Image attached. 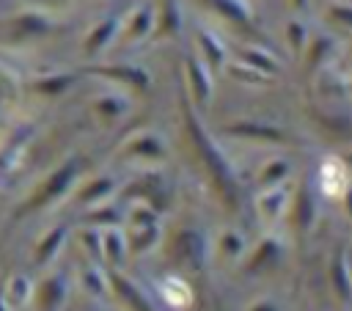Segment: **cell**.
<instances>
[{"mask_svg":"<svg viewBox=\"0 0 352 311\" xmlns=\"http://www.w3.org/2000/svg\"><path fill=\"white\" fill-rule=\"evenodd\" d=\"M77 173H80V160L77 157H69V160H63L50 176H44V182L19 204V209H16V217H22V215H30V212H38V209H44V206H50L52 201H58L69 187H72V182L77 179Z\"/></svg>","mask_w":352,"mask_h":311,"instance_id":"1","label":"cell"},{"mask_svg":"<svg viewBox=\"0 0 352 311\" xmlns=\"http://www.w3.org/2000/svg\"><path fill=\"white\" fill-rule=\"evenodd\" d=\"M66 292H69V286H66V275L63 272L47 275L33 292V297L38 303V311H60V305L66 300Z\"/></svg>","mask_w":352,"mask_h":311,"instance_id":"2","label":"cell"},{"mask_svg":"<svg viewBox=\"0 0 352 311\" xmlns=\"http://www.w3.org/2000/svg\"><path fill=\"white\" fill-rule=\"evenodd\" d=\"M0 289H3V297H6L11 311H22L33 300V292H36L28 272H11L6 278V283H0Z\"/></svg>","mask_w":352,"mask_h":311,"instance_id":"3","label":"cell"},{"mask_svg":"<svg viewBox=\"0 0 352 311\" xmlns=\"http://www.w3.org/2000/svg\"><path fill=\"white\" fill-rule=\"evenodd\" d=\"M63 242H66V226H52V228H47L44 231V237L36 242V248H33V264L36 267H47L55 256H58V250L63 248Z\"/></svg>","mask_w":352,"mask_h":311,"instance_id":"4","label":"cell"},{"mask_svg":"<svg viewBox=\"0 0 352 311\" xmlns=\"http://www.w3.org/2000/svg\"><path fill=\"white\" fill-rule=\"evenodd\" d=\"M110 283H113V289L118 292V297H121L132 311H151L148 303H146V297L140 294V289H138L132 281H126V278L118 275V272H110Z\"/></svg>","mask_w":352,"mask_h":311,"instance_id":"5","label":"cell"},{"mask_svg":"<svg viewBox=\"0 0 352 311\" xmlns=\"http://www.w3.org/2000/svg\"><path fill=\"white\" fill-rule=\"evenodd\" d=\"M14 28H16V33H22V36H44V33H50L52 25H50L47 17L28 11V14H19V17L14 19Z\"/></svg>","mask_w":352,"mask_h":311,"instance_id":"6","label":"cell"},{"mask_svg":"<svg viewBox=\"0 0 352 311\" xmlns=\"http://www.w3.org/2000/svg\"><path fill=\"white\" fill-rule=\"evenodd\" d=\"M72 83H74V74H47L33 83V91L41 96H60Z\"/></svg>","mask_w":352,"mask_h":311,"instance_id":"7","label":"cell"},{"mask_svg":"<svg viewBox=\"0 0 352 311\" xmlns=\"http://www.w3.org/2000/svg\"><path fill=\"white\" fill-rule=\"evenodd\" d=\"M96 74H107V77L124 80V83L138 85V88H146V85H148L146 72H143V69H135V66H102V69H96Z\"/></svg>","mask_w":352,"mask_h":311,"instance_id":"8","label":"cell"},{"mask_svg":"<svg viewBox=\"0 0 352 311\" xmlns=\"http://www.w3.org/2000/svg\"><path fill=\"white\" fill-rule=\"evenodd\" d=\"M116 28H118V22H116V19H104V22H99V25L91 30V36L85 39V52H88V55H96V52H99V50L113 39Z\"/></svg>","mask_w":352,"mask_h":311,"instance_id":"9","label":"cell"},{"mask_svg":"<svg viewBox=\"0 0 352 311\" xmlns=\"http://www.w3.org/2000/svg\"><path fill=\"white\" fill-rule=\"evenodd\" d=\"M110 190H113V179L99 176V179H91V182L77 193V201H80V204H99Z\"/></svg>","mask_w":352,"mask_h":311,"instance_id":"10","label":"cell"},{"mask_svg":"<svg viewBox=\"0 0 352 311\" xmlns=\"http://www.w3.org/2000/svg\"><path fill=\"white\" fill-rule=\"evenodd\" d=\"M187 72H190V83H192L195 99L206 102V99H209V77H206L204 66H201L195 58H190V61H187Z\"/></svg>","mask_w":352,"mask_h":311,"instance_id":"11","label":"cell"},{"mask_svg":"<svg viewBox=\"0 0 352 311\" xmlns=\"http://www.w3.org/2000/svg\"><path fill=\"white\" fill-rule=\"evenodd\" d=\"M102 256H107L113 264H121V259H124V237L116 228L102 234Z\"/></svg>","mask_w":352,"mask_h":311,"instance_id":"12","label":"cell"},{"mask_svg":"<svg viewBox=\"0 0 352 311\" xmlns=\"http://www.w3.org/2000/svg\"><path fill=\"white\" fill-rule=\"evenodd\" d=\"M220 14H226L228 19H234V22H242V25H248V11H245V6L239 3V0H209Z\"/></svg>","mask_w":352,"mask_h":311,"instance_id":"13","label":"cell"},{"mask_svg":"<svg viewBox=\"0 0 352 311\" xmlns=\"http://www.w3.org/2000/svg\"><path fill=\"white\" fill-rule=\"evenodd\" d=\"M234 135H253V138H270V140H278L280 132L272 129V127H258V124H234L231 127Z\"/></svg>","mask_w":352,"mask_h":311,"instance_id":"14","label":"cell"},{"mask_svg":"<svg viewBox=\"0 0 352 311\" xmlns=\"http://www.w3.org/2000/svg\"><path fill=\"white\" fill-rule=\"evenodd\" d=\"M148 30H151V8L143 6V8L132 17V22H129V33H132L135 39H140V36H146Z\"/></svg>","mask_w":352,"mask_h":311,"instance_id":"15","label":"cell"},{"mask_svg":"<svg viewBox=\"0 0 352 311\" xmlns=\"http://www.w3.org/2000/svg\"><path fill=\"white\" fill-rule=\"evenodd\" d=\"M129 151H132V154H143V157H157V154H162V146H160L157 138L143 135V138H138V140L129 146Z\"/></svg>","mask_w":352,"mask_h":311,"instance_id":"16","label":"cell"},{"mask_svg":"<svg viewBox=\"0 0 352 311\" xmlns=\"http://www.w3.org/2000/svg\"><path fill=\"white\" fill-rule=\"evenodd\" d=\"M96 113H99L102 118H116V116L124 113V102L116 99V96H102V99L96 102Z\"/></svg>","mask_w":352,"mask_h":311,"instance_id":"17","label":"cell"},{"mask_svg":"<svg viewBox=\"0 0 352 311\" xmlns=\"http://www.w3.org/2000/svg\"><path fill=\"white\" fill-rule=\"evenodd\" d=\"M82 283H85V289L94 292V294H102V292H104V278H102V272H99L96 267H88V270L82 272Z\"/></svg>","mask_w":352,"mask_h":311,"instance_id":"18","label":"cell"},{"mask_svg":"<svg viewBox=\"0 0 352 311\" xmlns=\"http://www.w3.org/2000/svg\"><path fill=\"white\" fill-rule=\"evenodd\" d=\"M201 47H204V52H206V58H209L212 63H220V61H223V47H220L206 30L201 33Z\"/></svg>","mask_w":352,"mask_h":311,"instance_id":"19","label":"cell"},{"mask_svg":"<svg viewBox=\"0 0 352 311\" xmlns=\"http://www.w3.org/2000/svg\"><path fill=\"white\" fill-rule=\"evenodd\" d=\"M138 234H135V239H132V250H146L151 242H154V237H157V228L154 226H146V228H135Z\"/></svg>","mask_w":352,"mask_h":311,"instance_id":"20","label":"cell"},{"mask_svg":"<svg viewBox=\"0 0 352 311\" xmlns=\"http://www.w3.org/2000/svg\"><path fill=\"white\" fill-rule=\"evenodd\" d=\"M82 245L88 248V253H91L94 259H102V234H99L96 228L82 231Z\"/></svg>","mask_w":352,"mask_h":311,"instance_id":"21","label":"cell"},{"mask_svg":"<svg viewBox=\"0 0 352 311\" xmlns=\"http://www.w3.org/2000/svg\"><path fill=\"white\" fill-rule=\"evenodd\" d=\"M245 61L253 63V66L261 69V72H275V61L267 58V55H258V50H245Z\"/></svg>","mask_w":352,"mask_h":311,"instance_id":"22","label":"cell"},{"mask_svg":"<svg viewBox=\"0 0 352 311\" xmlns=\"http://www.w3.org/2000/svg\"><path fill=\"white\" fill-rule=\"evenodd\" d=\"M179 28V14L173 0H165V17H162V33H173Z\"/></svg>","mask_w":352,"mask_h":311,"instance_id":"23","label":"cell"},{"mask_svg":"<svg viewBox=\"0 0 352 311\" xmlns=\"http://www.w3.org/2000/svg\"><path fill=\"white\" fill-rule=\"evenodd\" d=\"M88 220H91V223H116L118 215H116V209H94V212L88 215Z\"/></svg>","mask_w":352,"mask_h":311,"instance_id":"24","label":"cell"},{"mask_svg":"<svg viewBox=\"0 0 352 311\" xmlns=\"http://www.w3.org/2000/svg\"><path fill=\"white\" fill-rule=\"evenodd\" d=\"M333 278H336V283H338V292L346 297V278H344V261H341V256L336 259V267H333Z\"/></svg>","mask_w":352,"mask_h":311,"instance_id":"25","label":"cell"},{"mask_svg":"<svg viewBox=\"0 0 352 311\" xmlns=\"http://www.w3.org/2000/svg\"><path fill=\"white\" fill-rule=\"evenodd\" d=\"M333 17L341 19L344 25H352V8H346V6H333Z\"/></svg>","mask_w":352,"mask_h":311,"instance_id":"26","label":"cell"},{"mask_svg":"<svg viewBox=\"0 0 352 311\" xmlns=\"http://www.w3.org/2000/svg\"><path fill=\"white\" fill-rule=\"evenodd\" d=\"M289 33H292V41H294V47H300V41H302V28H300L297 22H292V25H289Z\"/></svg>","mask_w":352,"mask_h":311,"instance_id":"27","label":"cell"},{"mask_svg":"<svg viewBox=\"0 0 352 311\" xmlns=\"http://www.w3.org/2000/svg\"><path fill=\"white\" fill-rule=\"evenodd\" d=\"M0 311H11L8 303H6V297H3V289H0Z\"/></svg>","mask_w":352,"mask_h":311,"instance_id":"28","label":"cell"},{"mask_svg":"<svg viewBox=\"0 0 352 311\" xmlns=\"http://www.w3.org/2000/svg\"><path fill=\"white\" fill-rule=\"evenodd\" d=\"M294 3H297V6H305V0H294Z\"/></svg>","mask_w":352,"mask_h":311,"instance_id":"29","label":"cell"},{"mask_svg":"<svg viewBox=\"0 0 352 311\" xmlns=\"http://www.w3.org/2000/svg\"><path fill=\"white\" fill-rule=\"evenodd\" d=\"M349 162H352V157H349Z\"/></svg>","mask_w":352,"mask_h":311,"instance_id":"30","label":"cell"}]
</instances>
